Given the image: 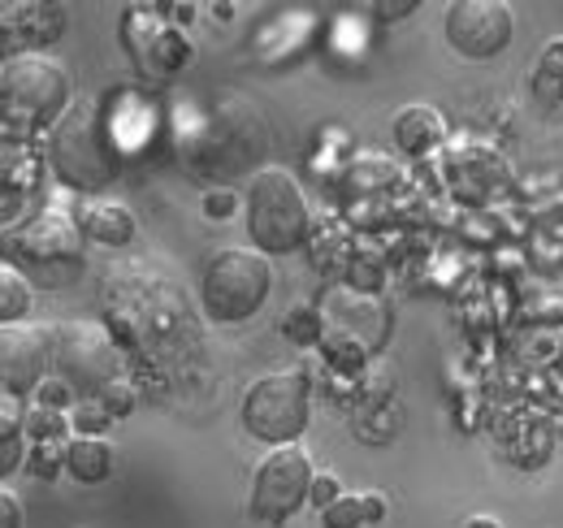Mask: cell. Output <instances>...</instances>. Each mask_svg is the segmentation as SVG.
<instances>
[{
  "mask_svg": "<svg viewBox=\"0 0 563 528\" xmlns=\"http://www.w3.org/2000/svg\"><path fill=\"white\" fill-rule=\"evenodd\" d=\"M48 156H53L57 178L82 196H96V191L118 183L126 156L113 139L104 96L100 100H74L66 118L48 131Z\"/></svg>",
  "mask_w": 563,
  "mask_h": 528,
  "instance_id": "cell-1",
  "label": "cell"
},
{
  "mask_svg": "<svg viewBox=\"0 0 563 528\" xmlns=\"http://www.w3.org/2000/svg\"><path fill=\"white\" fill-rule=\"evenodd\" d=\"M265 152H269L265 118L234 91L221 96V105L183 139V156L191 161V169L205 178H217V183H230V178L256 169L265 161Z\"/></svg>",
  "mask_w": 563,
  "mask_h": 528,
  "instance_id": "cell-2",
  "label": "cell"
},
{
  "mask_svg": "<svg viewBox=\"0 0 563 528\" xmlns=\"http://www.w3.org/2000/svg\"><path fill=\"white\" fill-rule=\"evenodd\" d=\"M87 239L70 212H35L9 230H0V264L18 268L31 286H66L82 273Z\"/></svg>",
  "mask_w": 563,
  "mask_h": 528,
  "instance_id": "cell-3",
  "label": "cell"
},
{
  "mask_svg": "<svg viewBox=\"0 0 563 528\" xmlns=\"http://www.w3.org/2000/svg\"><path fill=\"white\" fill-rule=\"evenodd\" d=\"M312 208L290 169L265 165L247 183V239L265 256H290L308 243Z\"/></svg>",
  "mask_w": 563,
  "mask_h": 528,
  "instance_id": "cell-4",
  "label": "cell"
},
{
  "mask_svg": "<svg viewBox=\"0 0 563 528\" xmlns=\"http://www.w3.org/2000/svg\"><path fill=\"white\" fill-rule=\"evenodd\" d=\"M274 295V264L256 248H221L200 273V308L221 326L252 321Z\"/></svg>",
  "mask_w": 563,
  "mask_h": 528,
  "instance_id": "cell-5",
  "label": "cell"
},
{
  "mask_svg": "<svg viewBox=\"0 0 563 528\" xmlns=\"http://www.w3.org/2000/svg\"><path fill=\"white\" fill-rule=\"evenodd\" d=\"M243 429L265 447H290L312 420V382L303 369H278L247 386L239 403Z\"/></svg>",
  "mask_w": 563,
  "mask_h": 528,
  "instance_id": "cell-6",
  "label": "cell"
},
{
  "mask_svg": "<svg viewBox=\"0 0 563 528\" xmlns=\"http://www.w3.org/2000/svg\"><path fill=\"white\" fill-rule=\"evenodd\" d=\"M70 74L48 53L13 57L0 66V113L18 127H57L70 109Z\"/></svg>",
  "mask_w": 563,
  "mask_h": 528,
  "instance_id": "cell-7",
  "label": "cell"
},
{
  "mask_svg": "<svg viewBox=\"0 0 563 528\" xmlns=\"http://www.w3.org/2000/svg\"><path fill=\"white\" fill-rule=\"evenodd\" d=\"M53 373L78 398H100L113 382H122L118 342L91 321H66L53 330Z\"/></svg>",
  "mask_w": 563,
  "mask_h": 528,
  "instance_id": "cell-8",
  "label": "cell"
},
{
  "mask_svg": "<svg viewBox=\"0 0 563 528\" xmlns=\"http://www.w3.org/2000/svg\"><path fill=\"white\" fill-rule=\"evenodd\" d=\"M118 40L147 78H174L196 57L191 35L169 22L165 4H126L122 22H118Z\"/></svg>",
  "mask_w": 563,
  "mask_h": 528,
  "instance_id": "cell-9",
  "label": "cell"
},
{
  "mask_svg": "<svg viewBox=\"0 0 563 528\" xmlns=\"http://www.w3.org/2000/svg\"><path fill=\"white\" fill-rule=\"evenodd\" d=\"M312 455L290 442V447H274L252 472V494H247V516L261 525H286L312 494Z\"/></svg>",
  "mask_w": 563,
  "mask_h": 528,
  "instance_id": "cell-10",
  "label": "cell"
},
{
  "mask_svg": "<svg viewBox=\"0 0 563 528\" xmlns=\"http://www.w3.org/2000/svg\"><path fill=\"white\" fill-rule=\"evenodd\" d=\"M446 44L468 62H494L511 48L516 13L507 0H455L442 13Z\"/></svg>",
  "mask_w": 563,
  "mask_h": 528,
  "instance_id": "cell-11",
  "label": "cell"
},
{
  "mask_svg": "<svg viewBox=\"0 0 563 528\" xmlns=\"http://www.w3.org/2000/svg\"><path fill=\"white\" fill-rule=\"evenodd\" d=\"M53 330L48 326H0V395L26 398L48 382Z\"/></svg>",
  "mask_w": 563,
  "mask_h": 528,
  "instance_id": "cell-12",
  "label": "cell"
},
{
  "mask_svg": "<svg viewBox=\"0 0 563 528\" xmlns=\"http://www.w3.org/2000/svg\"><path fill=\"white\" fill-rule=\"evenodd\" d=\"M66 31V9L48 0H13L0 4V57H35L57 44Z\"/></svg>",
  "mask_w": 563,
  "mask_h": 528,
  "instance_id": "cell-13",
  "label": "cell"
},
{
  "mask_svg": "<svg viewBox=\"0 0 563 528\" xmlns=\"http://www.w3.org/2000/svg\"><path fill=\"white\" fill-rule=\"evenodd\" d=\"M308 40H312V13L308 9H282L269 22H261V31L252 35V53L261 62H269V69H282L308 48Z\"/></svg>",
  "mask_w": 563,
  "mask_h": 528,
  "instance_id": "cell-14",
  "label": "cell"
},
{
  "mask_svg": "<svg viewBox=\"0 0 563 528\" xmlns=\"http://www.w3.org/2000/svg\"><path fill=\"white\" fill-rule=\"evenodd\" d=\"M74 221H78L82 239L87 243H100V248H126L140 234L135 212L126 204H118V199H87V204H78Z\"/></svg>",
  "mask_w": 563,
  "mask_h": 528,
  "instance_id": "cell-15",
  "label": "cell"
},
{
  "mask_svg": "<svg viewBox=\"0 0 563 528\" xmlns=\"http://www.w3.org/2000/svg\"><path fill=\"white\" fill-rule=\"evenodd\" d=\"M390 134H395V147H399V152L424 156V152H433V147L446 139V118H442L433 105H408V109L395 113Z\"/></svg>",
  "mask_w": 563,
  "mask_h": 528,
  "instance_id": "cell-16",
  "label": "cell"
},
{
  "mask_svg": "<svg viewBox=\"0 0 563 528\" xmlns=\"http://www.w3.org/2000/svg\"><path fill=\"white\" fill-rule=\"evenodd\" d=\"M113 463H118V455H113L109 438H78L74 433L70 442H66V472H70L74 481H82V485L109 481Z\"/></svg>",
  "mask_w": 563,
  "mask_h": 528,
  "instance_id": "cell-17",
  "label": "cell"
},
{
  "mask_svg": "<svg viewBox=\"0 0 563 528\" xmlns=\"http://www.w3.org/2000/svg\"><path fill=\"white\" fill-rule=\"evenodd\" d=\"M31 308H35V286L18 268L0 264V326H22Z\"/></svg>",
  "mask_w": 563,
  "mask_h": 528,
  "instance_id": "cell-18",
  "label": "cell"
},
{
  "mask_svg": "<svg viewBox=\"0 0 563 528\" xmlns=\"http://www.w3.org/2000/svg\"><path fill=\"white\" fill-rule=\"evenodd\" d=\"M533 91L547 96V100H555V105L563 100V35L542 48L538 69H533Z\"/></svg>",
  "mask_w": 563,
  "mask_h": 528,
  "instance_id": "cell-19",
  "label": "cell"
},
{
  "mask_svg": "<svg viewBox=\"0 0 563 528\" xmlns=\"http://www.w3.org/2000/svg\"><path fill=\"white\" fill-rule=\"evenodd\" d=\"M74 425L66 411H53V407H35L26 411V442H70Z\"/></svg>",
  "mask_w": 563,
  "mask_h": 528,
  "instance_id": "cell-20",
  "label": "cell"
},
{
  "mask_svg": "<svg viewBox=\"0 0 563 528\" xmlns=\"http://www.w3.org/2000/svg\"><path fill=\"white\" fill-rule=\"evenodd\" d=\"M26 472L40 481H57V472H66V442H31Z\"/></svg>",
  "mask_w": 563,
  "mask_h": 528,
  "instance_id": "cell-21",
  "label": "cell"
},
{
  "mask_svg": "<svg viewBox=\"0 0 563 528\" xmlns=\"http://www.w3.org/2000/svg\"><path fill=\"white\" fill-rule=\"evenodd\" d=\"M282 333H286L290 342H299V346L321 342V312H317V308H290L286 321H282Z\"/></svg>",
  "mask_w": 563,
  "mask_h": 528,
  "instance_id": "cell-22",
  "label": "cell"
},
{
  "mask_svg": "<svg viewBox=\"0 0 563 528\" xmlns=\"http://www.w3.org/2000/svg\"><path fill=\"white\" fill-rule=\"evenodd\" d=\"M109 420H113V416L100 407V398H78V403H74V411H70V425H74V433H78V438H104L100 429H104Z\"/></svg>",
  "mask_w": 563,
  "mask_h": 528,
  "instance_id": "cell-23",
  "label": "cell"
},
{
  "mask_svg": "<svg viewBox=\"0 0 563 528\" xmlns=\"http://www.w3.org/2000/svg\"><path fill=\"white\" fill-rule=\"evenodd\" d=\"M321 528H364L360 494H343L339 503H330V507L321 512Z\"/></svg>",
  "mask_w": 563,
  "mask_h": 528,
  "instance_id": "cell-24",
  "label": "cell"
},
{
  "mask_svg": "<svg viewBox=\"0 0 563 528\" xmlns=\"http://www.w3.org/2000/svg\"><path fill=\"white\" fill-rule=\"evenodd\" d=\"M343 498V481L334 476V472H317L312 476V494H308V503L317 507V512H325L330 503H339Z\"/></svg>",
  "mask_w": 563,
  "mask_h": 528,
  "instance_id": "cell-25",
  "label": "cell"
},
{
  "mask_svg": "<svg viewBox=\"0 0 563 528\" xmlns=\"http://www.w3.org/2000/svg\"><path fill=\"white\" fill-rule=\"evenodd\" d=\"M100 407L118 420V416H131V407H135V391H131V382L122 377V382H113L104 395H100Z\"/></svg>",
  "mask_w": 563,
  "mask_h": 528,
  "instance_id": "cell-26",
  "label": "cell"
},
{
  "mask_svg": "<svg viewBox=\"0 0 563 528\" xmlns=\"http://www.w3.org/2000/svg\"><path fill=\"white\" fill-rule=\"evenodd\" d=\"M0 528H26V507L13 490L0 485Z\"/></svg>",
  "mask_w": 563,
  "mask_h": 528,
  "instance_id": "cell-27",
  "label": "cell"
},
{
  "mask_svg": "<svg viewBox=\"0 0 563 528\" xmlns=\"http://www.w3.org/2000/svg\"><path fill=\"white\" fill-rule=\"evenodd\" d=\"M35 398H40V407H53V411H62V407H66L70 398H78V395H74V391L66 386V382H62V377H48V382L35 391Z\"/></svg>",
  "mask_w": 563,
  "mask_h": 528,
  "instance_id": "cell-28",
  "label": "cell"
},
{
  "mask_svg": "<svg viewBox=\"0 0 563 528\" xmlns=\"http://www.w3.org/2000/svg\"><path fill=\"white\" fill-rule=\"evenodd\" d=\"M360 507H364V525H382L386 520V494H377V490H364L360 494Z\"/></svg>",
  "mask_w": 563,
  "mask_h": 528,
  "instance_id": "cell-29",
  "label": "cell"
},
{
  "mask_svg": "<svg viewBox=\"0 0 563 528\" xmlns=\"http://www.w3.org/2000/svg\"><path fill=\"white\" fill-rule=\"evenodd\" d=\"M234 204H239V199L230 196V191H209L205 212H209V217H230V212H234Z\"/></svg>",
  "mask_w": 563,
  "mask_h": 528,
  "instance_id": "cell-30",
  "label": "cell"
},
{
  "mask_svg": "<svg viewBox=\"0 0 563 528\" xmlns=\"http://www.w3.org/2000/svg\"><path fill=\"white\" fill-rule=\"evenodd\" d=\"M368 13H373V18H408V13H417V4H412V0H408V4H373Z\"/></svg>",
  "mask_w": 563,
  "mask_h": 528,
  "instance_id": "cell-31",
  "label": "cell"
},
{
  "mask_svg": "<svg viewBox=\"0 0 563 528\" xmlns=\"http://www.w3.org/2000/svg\"><path fill=\"white\" fill-rule=\"evenodd\" d=\"M468 528H503V525H498L494 516H473V520H468Z\"/></svg>",
  "mask_w": 563,
  "mask_h": 528,
  "instance_id": "cell-32",
  "label": "cell"
}]
</instances>
